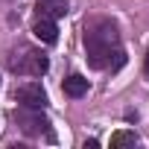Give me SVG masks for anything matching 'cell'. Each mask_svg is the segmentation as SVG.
Instances as JSON below:
<instances>
[{
	"label": "cell",
	"mask_w": 149,
	"mask_h": 149,
	"mask_svg": "<svg viewBox=\"0 0 149 149\" xmlns=\"http://www.w3.org/2000/svg\"><path fill=\"white\" fill-rule=\"evenodd\" d=\"M6 64H9L12 73H18V76H44L47 67H50L47 56H44L41 50L29 47V44H18V47L9 53Z\"/></svg>",
	"instance_id": "2"
},
{
	"label": "cell",
	"mask_w": 149,
	"mask_h": 149,
	"mask_svg": "<svg viewBox=\"0 0 149 149\" xmlns=\"http://www.w3.org/2000/svg\"><path fill=\"white\" fill-rule=\"evenodd\" d=\"M70 12V0H35V15L38 18H64Z\"/></svg>",
	"instance_id": "5"
},
{
	"label": "cell",
	"mask_w": 149,
	"mask_h": 149,
	"mask_svg": "<svg viewBox=\"0 0 149 149\" xmlns=\"http://www.w3.org/2000/svg\"><path fill=\"white\" fill-rule=\"evenodd\" d=\"M32 32H35V38L44 41V44H56V41H58L56 21H50V18H38V21L32 24Z\"/></svg>",
	"instance_id": "7"
},
{
	"label": "cell",
	"mask_w": 149,
	"mask_h": 149,
	"mask_svg": "<svg viewBox=\"0 0 149 149\" xmlns=\"http://www.w3.org/2000/svg\"><path fill=\"white\" fill-rule=\"evenodd\" d=\"M134 143H137L134 132H114L111 134V146H134Z\"/></svg>",
	"instance_id": "8"
},
{
	"label": "cell",
	"mask_w": 149,
	"mask_h": 149,
	"mask_svg": "<svg viewBox=\"0 0 149 149\" xmlns=\"http://www.w3.org/2000/svg\"><path fill=\"white\" fill-rule=\"evenodd\" d=\"M15 123L21 126V132L26 134V137H44V140H56V132H53V123L41 114V108H26V105H21L18 111H15Z\"/></svg>",
	"instance_id": "3"
},
{
	"label": "cell",
	"mask_w": 149,
	"mask_h": 149,
	"mask_svg": "<svg viewBox=\"0 0 149 149\" xmlns=\"http://www.w3.org/2000/svg\"><path fill=\"white\" fill-rule=\"evenodd\" d=\"M88 146L94 149V146H100V140H97V137H88V140H85V149H88Z\"/></svg>",
	"instance_id": "9"
},
{
	"label": "cell",
	"mask_w": 149,
	"mask_h": 149,
	"mask_svg": "<svg viewBox=\"0 0 149 149\" xmlns=\"http://www.w3.org/2000/svg\"><path fill=\"white\" fill-rule=\"evenodd\" d=\"M88 88H91V82H88L85 76H79V73H73V76H67V79L61 82V91H64V97H70V100L85 97Z\"/></svg>",
	"instance_id": "6"
},
{
	"label": "cell",
	"mask_w": 149,
	"mask_h": 149,
	"mask_svg": "<svg viewBox=\"0 0 149 149\" xmlns=\"http://www.w3.org/2000/svg\"><path fill=\"white\" fill-rule=\"evenodd\" d=\"M143 67H146V73H149V53H146V61H143Z\"/></svg>",
	"instance_id": "10"
},
{
	"label": "cell",
	"mask_w": 149,
	"mask_h": 149,
	"mask_svg": "<svg viewBox=\"0 0 149 149\" xmlns=\"http://www.w3.org/2000/svg\"><path fill=\"white\" fill-rule=\"evenodd\" d=\"M15 102L18 105H26V108H47V91L41 88V82H26V85H18L15 88Z\"/></svg>",
	"instance_id": "4"
},
{
	"label": "cell",
	"mask_w": 149,
	"mask_h": 149,
	"mask_svg": "<svg viewBox=\"0 0 149 149\" xmlns=\"http://www.w3.org/2000/svg\"><path fill=\"white\" fill-rule=\"evenodd\" d=\"M85 58L94 70H117L126 64V53L120 47V29L111 18H91L85 24Z\"/></svg>",
	"instance_id": "1"
}]
</instances>
